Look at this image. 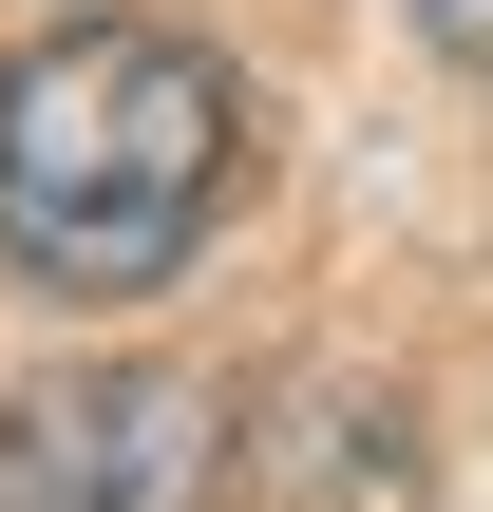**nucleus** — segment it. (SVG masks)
Masks as SVG:
<instances>
[{"label": "nucleus", "mask_w": 493, "mask_h": 512, "mask_svg": "<svg viewBox=\"0 0 493 512\" xmlns=\"http://www.w3.org/2000/svg\"><path fill=\"white\" fill-rule=\"evenodd\" d=\"M247 171V95L171 19H57L0 57V266L57 304H152Z\"/></svg>", "instance_id": "nucleus-1"}, {"label": "nucleus", "mask_w": 493, "mask_h": 512, "mask_svg": "<svg viewBox=\"0 0 493 512\" xmlns=\"http://www.w3.org/2000/svg\"><path fill=\"white\" fill-rule=\"evenodd\" d=\"M209 475V399L152 361H57L0 399V512H171Z\"/></svg>", "instance_id": "nucleus-2"}, {"label": "nucleus", "mask_w": 493, "mask_h": 512, "mask_svg": "<svg viewBox=\"0 0 493 512\" xmlns=\"http://www.w3.org/2000/svg\"><path fill=\"white\" fill-rule=\"evenodd\" d=\"M399 19H418L437 57H475V76H493V0H399Z\"/></svg>", "instance_id": "nucleus-3"}]
</instances>
